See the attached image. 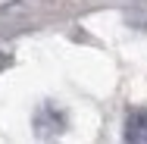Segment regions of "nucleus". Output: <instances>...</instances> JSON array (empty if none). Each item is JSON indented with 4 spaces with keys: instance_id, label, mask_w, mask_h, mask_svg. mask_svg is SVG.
Segmentation results:
<instances>
[{
    "instance_id": "f257e3e1",
    "label": "nucleus",
    "mask_w": 147,
    "mask_h": 144,
    "mask_svg": "<svg viewBox=\"0 0 147 144\" xmlns=\"http://www.w3.org/2000/svg\"><path fill=\"white\" fill-rule=\"evenodd\" d=\"M44 125H50V128H47V135H59V132L66 128V113L59 110L57 103H44V107L38 110V116H34V128L41 132Z\"/></svg>"
},
{
    "instance_id": "f03ea898",
    "label": "nucleus",
    "mask_w": 147,
    "mask_h": 144,
    "mask_svg": "<svg viewBox=\"0 0 147 144\" xmlns=\"http://www.w3.org/2000/svg\"><path fill=\"white\" fill-rule=\"evenodd\" d=\"M125 141L147 144V110H131L125 119Z\"/></svg>"
},
{
    "instance_id": "7ed1b4c3",
    "label": "nucleus",
    "mask_w": 147,
    "mask_h": 144,
    "mask_svg": "<svg viewBox=\"0 0 147 144\" xmlns=\"http://www.w3.org/2000/svg\"><path fill=\"white\" fill-rule=\"evenodd\" d=\"M9 13V3H0V16H6Z\"/></svg>"
}]
</instances>
